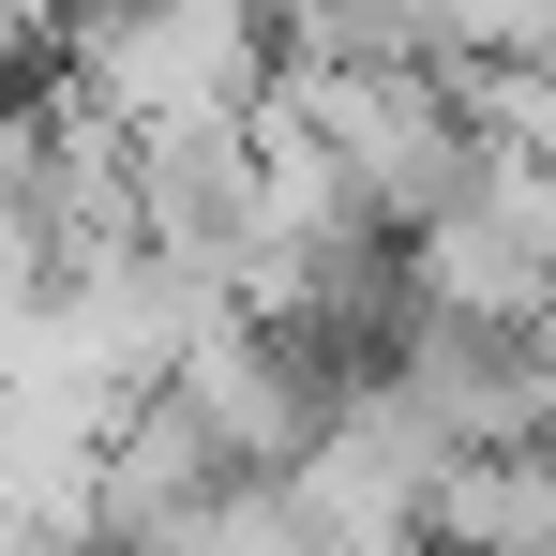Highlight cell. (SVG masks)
Here are the masks:
<instances>
[{
	"label": "cell",
	"mask_w": 556,
	"mask_h": 556,
	"mask_svg": "<svg viewBox=\"0 0 556 556\" xmlns=\"http://www.w3.org/2000/svg\"><path fill=\"white\" fill-rule=\"evenodd\" d=\"M61 76L136 136L151 121H241V105H271L286 30H271V0H136V15L61 46Z\"/></svg>",
	"instance_id": "cell-1"
},
{
	"label": "cell",
	"mask_w": 556,
	"mask_h": 556,
	"mask_svg": "<svg viewBox=\"0 0 556 556\" xmlns=\"http://www.w3.org/2000/svg\"><path fill=\"white\" fill-rule=\"evenodd\" d=\"M256 211H271V136H256V105H241V121H151V136H136V241L241 271Z\"/></svg>",
	"instance_id": "cell-2"
},
{
	"label": "cell",
	"mask_w": 556,
	"mask_h": 556,
	"mask_svg": "<svg viewBox=\"0 0 556 556\" xmlns=\"http://www.w3.org/2000/svg\"><path fill=\"white\" fill-rule=\"evenodd\" d=\"M421 527L437 542H556V452H452L437 466V496H421Z\"/></svg>",
	"instance_id": "cell-3"
},
{
	"label": "cell",
	"mask_w": 556,
	"mask_h": 556,
	"mask_svg": "<svg viewBox=\"0 0 556 556\" xmlns=\"http://www.w3.org/2000/svg\"><path fill=\"white\" fill-rule=\"evenodd\" d=\"M46 271H61V241H46V211H30V195H0V331H15V316L46 301Z\"/></svg>",
	"instance_id": "cell-4"
}]
</instances>
